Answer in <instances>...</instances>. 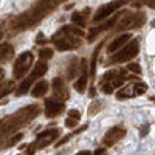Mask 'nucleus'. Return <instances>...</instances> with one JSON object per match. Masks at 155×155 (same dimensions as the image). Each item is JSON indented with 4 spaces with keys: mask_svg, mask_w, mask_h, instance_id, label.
<instances>
[{
    "mask_svg": "<svg viewBox=\"0 0 155 155\" xmlns=\"http://www.w3.org/2000/svg\"><path fill=\"white\" fill-rule=\"evenodd\" d=\"M64 2L65 0H39L27 12H23L17 19H14V22L11 23V31H23L34 27Z\"/></svg>",
    "mask_w": 155,
    "mask_h": 155,
    "instance_id": "f257e3e1",
    "label": "nucleus"
},
{
    "mask_svg": "<svg viewBox=\"0 0 155 155\" xmlns=\"http://www.w3.org/2000/svg\"><path fill=\"white\" fill-rule=\"evenodd\" d=\"M39 112H41V107L36 106V104H31V106H27V107H22L19 112L6 116L3 120H0V138L16 132L19 127L28 124L31 120H34L39 115Z\"/></svg>",
    "mask_w": 155,
    "mask_h": 155,
    "instance_id": "f03ea898",
    "label": "nucleus"
},
{
    "mask_svg": "<svg viewBox=\"0 0 155 155\" xmlns=\"http://www.w3.org/2000/svg\"><path fill=\"white\" fill-rule=\"evenodd\" d=\"M59 135H61V130H59V129H56V127H54V129H48V130L39 134L37 138L28 146V149L25 150V155H34L36 150L44 149V147L50 146L53 141H56V140L59 138Z\"/></svg>",
    "mask_w": 155,
    "mask_h": 155,
    "instance_id": "7ed1b4c3",
    "label": "nucleus"
},
{
    "mask_svg": "<svg viewBox=\"0 0 155 155\" xmlns=\"http://www.w3.org/2000/svg\"><path fill=\"white\" fill-rule=\"evenodd\" d=\"M47 70H48V65H47L45 61L36 62L33 71L30 73V76L27 78V79H23L22 84H19V87H17V90H16V96H22V95H25V93H28L30 88H31V85L34 84V81H37L41 76H44V74L47 73Z\"/></svg>",
    "mask_w": 155,
    "mask_h": 155,
    "instance_id": "20e7f679",
    "label": "nucleus"
},
{
    "mask_svg": "<svg viewBox=\"0 0 155 155\" xmlns=\"http://www.w3.org/2000/svg\"><path fill=\"white\" fill-rule=\"evenodd\" d=\"M53 42H54V47L59 51H67V50H73V48L81 47V37L73 36L62 28L53 36Z\"/></svg>",
    "mask_w": 155,
    "mask_h": 155,
    "instance_id": "39448f33",
    "label": "nucleus"
},
{
    "mask_svg": "<svg viewBox=\"0 0 155 155\" xmlns=\"http://www.w3.org/2000/svg\"><path fill=\"white\" fill-rule=\"evenodd\" d=\"M31 65H33V53L31 51H23L22 54L16 58V62L12 65V78L14 79H22L30 71Z\"/></svg>",
    "mask_w": 155,
    "mask_h": 155,
    "instance_id": "423d86ee",
    "label": "nucleus"
},
{
    "mask_svg": "<svg viewBox=\"0 0 155 155\" xmlns=\"http://www.w3.org/2000/svg\"><path fill=\"white\" fill-rule=\"evenodd\" d=\"M138 51H140V42H138V39H132L129 44H126L121 50H118V53H115V56L112 58L113 62H127V61H130L134 59L137 54H138Z\"/></svg>",
    "mask_w": 155,
    "mask_h": 155,
    "instance_id": "0eeeda50",
    "label": "nucleus"
},
{
    "mask_svg": "<svg viewBox=\"0 0 155 155\" xmlns=\"http://www.w3.org/2000/svg\"><path fill=\"white\" fill-rule=\"evenodd\" d=\"M146 20V14L144 12H129L126 17H123L120 20L118 30H132V28H138L144 23Z\"/></svg>",
    "mask_w": 155,
    "mask_h": 155,
    "instance_id": "6e6552de",
    "label": "nucleus"
},
{
    "mask_svg": "<svg viewBox=\"0 0 155 155\" xmlns=\"http://www.w3.org/2000/svg\"><path fill=\"white\" fill-rule=\"evenodd\" d=\"M126 2L127 0H113V2H110V3H106V5L99 6L96 14L93 16V22H101L102 19H107L110 14H113L115 11H118L123 5H126Z\"/></svg>",
    "mask_w": 155,
    "mask_h": 155,
    "instance_id": "1a4fd4ad",
    "label": "nucleus"
},
{
    "mask_svg": "<svg viewBox=\"0 0 155 155\" xmlns=\"http://www.w3.org/2000/svg\"><path fill=\"white\" fill-rule=\"evenodd\" d=\"M65 109V102L64 101H59L56 98H50V99H45V115L48 118H56L58 115H61Z\"/></svg>",
    "mask_w": 155,
    "mask_h": 155,
    "instance_id": "9d476101",
    "label": "nucleus"
},
{
    "mask_svg": "<svg viewBox=\"0 0 155 155\" xmlns=\"http://www.w3.org/2000/svg\"><path fill=\"white\" fill-rule=\"evenodd\" d=\"M126 135V130L123 127H113V129H110V130L106 134V137L102 138V143H104L106 146H112V144H115L116 141H120L123 137Z\"/></svg>",
    "mask_w": 155,
    "mask_h": 155,
    "instance_id": "9b49d317",
    "label": "nucleus"
},
{
    "mask_svg": "<svg viewBox=\"0 0 155 155\" xmlns=\"http://www.w3.org/2000/svg\"><path fill=\"white\" fill-rule=\"evenodd\" d=\"M118 19H120V14H118V16H115L113 19H110V20H109V22H106V23H102V25H98V27H95V28H90L87 39H88L90 42H92V41H95V37H96L98 34H101L102 31H106V30H110L112 27H115V23L118 22Z\"/></svg>",
    "mask_w": 155,
    "mask_h": 155,
    "instance_id": "f8f14e48",
    "label": "nucleus"
},
{
    "mask_svg": "<svg viewBox=\"0 0 155 155\" xmlns=\"http://www.w3.org/2000/svg\"><path fill=\"white\" fill-rule=\"evenodd\" d=\"M132 41V34H129V33H124V34H120L118 37H115L113 41L109 44V47H107V51L109 53H115V51H118V50H121L126 44H129Z\"/></svg>",
    "mask_w": 155,
    "mask_h": 155,
    "instance_id": "ddd939ff",
    "label": "nucleus"
},
{
    "mask_svg": "<svg viewBox=\"0 0 155 155\" xmlns=\"http://www.w3.org/2000/svg\"><path fill=\"white\" fill-rule=\"evenodd\" d=\"M53 92H54L53 98H56L59 101L65 102V99L68 98L67 87H65V84H64V81L61 79V78H54V79H53Z\"/></svg>",
    "mask_w": 155,
    "mask_h": 155,
    "instance_id": "4468645a",
    "label": "nucleus"
},
{
    "mask_svg": "<svg viewBox=\"0 0 155 155\" xmlns=\"http://www.w3.org/2000/svg\"><path fill=\"white\" fill-rule=\"evenodd\" d=\"M48 88H50V84H48L47 81H44V79L37 81V82L34 84L33 90H31V96H34V98L45 96V93L48 92Z\"/></svg>",
    "mask_w": 155,
    "mask_h": 155,
    "instance_id": "2eb2a0df",
    "label": "nucleus"
},
{
    "mask_svg": "<svg viewBox=\"0 0 155 155\" xmlns=\"http://www.w3.org/2000/svg\"><path fill=\"white\" fill-rule=\"evenodd\" d=\"M88 14H90V9L88 8H85L84 11H76V12H73L71 14V22L74 23V27H84L85 25V22H87V17H88Z\"/></svg>",
    "mask_w": 155,
    "mask_h": 155,
    "instance_id": "dca6fc26",
    "label": "nucleus"
},
{
    "mask_svg": "<svg viewBox=\"0 0 155 155\" xmlns=\"http://www.w3.org/2000/svg\"><path fill=\"white\" fill-rule=\"evenodd\" d=\"M12 53H14V48H12L11 44H0V62H6Z\"/></svg>",
    "mask_w": 155,
    "mask_h": 155,
    "instance_id": "f3484780",
    "label": "nucleus"
},
{
    "mask_svg": "<svg viewBox=\"0 0 155 155\" xmlns=\"http://www.w3.org/2000/svg\"><path fill=\"white\" fill-rule=\"evenodd\" d=\"M53 58V48H50V47H44L39 50V59H42V61H47V59H51Z\"/></svg>",
    "mask_w": 155,
    "mask_h": 155,
    "instance_id": "a211bd4d",
    "label": "nucleus"
},
{
    "mask_svg": "<svg viewBox=\"0 0 155 155\" xmlns=\"http://www.w3.org/2000/svg\"><path fill=\"white\" fill-rule=\"evenodd\" d=\"M12 90H16V84H14V81H8V82L5 84V87L2 88V92H0V98L8 96Z\"/></svg>",
    "mask_w": 155,
    "mask_h": 155,
    "instance_id": "6ab92c4d",
    "label": "nucleus"
},
{
    "mask_svg": "<svg viewBox=\"0 0 155 155\" xmlns=\"http://www.w3.org/2000/svg\"><path fill=\"white\" fill-rule=\"evenodd\" d=\"M146 90H147V85H146V84H143V82H137V84H134L132 95H135V96L143 95V93H146Z\"/></svg>",
    "mask_w": 155,
    "mask_h": 155,
    "instance_id": "aec40b11",
    "label": "nucleus"
},
{
    "mask_svg": "<svg viewBox=\"0 0 155 155\" xmlns=\"http://www.w3.org/2000/svg\"><path fill=\"white\" fill-rule=\"evenodd\" d=\"M79 70V64H78V59L76 58H71V64L68 67V78H74L76 71Z\"/></svg>",
    "mask_w": 155,
    "mask_h": 155,
    "instance_id": "412c9836",
    "label": "nucleus"
},
{
    "mask_svg": "<svg viewBox=\"0 0 155 155\" xmlns=\"http://www.w3.org/2000/svg\"><path fill=\"white\" fill-rule=\"evenodd\" d=\"M22 138H23V134H16V135H12V137L9 138V141L6 143V147H12L14 144H17Z\"/></svg>",
    "mask_w": 155,
    "mask_h": 155,
    "instance_id": "4be33fe9",
    "label": "nucleus"
},
{
    "mask_svg": "<svg viewBox=\"0 0 155 155\" xmlns=\"http://www.w3.org/2000/svg\"><path fill=\"white\" fill-rule=\"evenodd\" d=\"M101 90H102L104 93H107V95L113 93V87H112L109 82H102V81H101Z\"/></svg>",
    "mask_w": 155,
    "mask_h": 155,
    "instance_id": "5701e85b",
    "label": "nucleus"
},
{
    "mask_svg": "<svg viewBox=\"0 0 155 155\" xmlns=\"http://www.w3.org/2000/svg\"><path fill=\"white\" fill-rule=\"evenodd\" d=\"M127 70L129 71H134V73H141V67H140V64H129L127 65Z\"/></svg>",
    "mask_w": 155,
    "mask_h": 155,
    "instance_id": "b1692460",
    "label": "nucleus"
},
{
    "mask_svg": "<svg viewBox=\"0 0 155 155\" xmlns=\"http://www.w3.org/2000/svg\"><path fill=\"white\" fill-rule=\"evenodd\" d=\"M78 120H73V118H67V121H65V127H68V129H74L76 126H78Z\"/></svg>",
    "mask_w": 155,
    "mask_h": 155,
    "instance_id": "393cba45",
    "label": "nucleus"
},
{
    "mask_svg": "<svg viewBox=\"0 0 155 155\" xmlns=\"http://www.w3.org/2000/svg\"><path fill=\"white\" fill-rule=\"evenodd\" d=\"M68 118H73V120H78L79 121V118H81V113H79V110H68Z\"/></svg>",
    "mask_w": 155,
    "mask_h": 155,
    "instance_id": "a878e982",
    "label": "nucleus"
},
{
    "mask_svg": "<svg viewBox=\"0 0 155 155\" xmlns=\"http://www.w3.org/2000/svg\"><path fill=\"white\" fill-rule=\"evenodd\" d=\"M104 152H106L104 149L99 147V149H96V150H95V153H93V155H104Z\"/></svg>",
    "mask_w": 155,
    "mask_h": 155,
    "instance_id": "bb28decb",
    "label": "nucleus"
},
{
    "mask_svg": "<svg viewBox=\"0 0 155 155\" xmlns=\"http://www.w3.org/2000/svg\"><path fill=\"white\" fill-rule=\"evenodd\" d=\"M76 155H92V153H90V150H81V152H78Z\"/></svg>",
    "mask_w": 155,
    "mask_h": 155,
    "instance_id": "cd10ccee",
    "label": "nucleus"
},
{
    "mask_svg": "<svg viewBox=\"0 0 155 155\" xmlns=\"http://www.w3.org/2000/svg\"><path fill=\"white\" fill-rule=\"evenodd\" d=\"M3 37V31H2V28H0V39Z\"/></svg>",
    "mask_w": 155,
    "mask_h": 155,
    "instance_id": "c85d7f7f",
    "label": "nucleus"
},
{
    "mask_svg": "<svg viewBox=\"0 0 155 155\" xmlns=\"http://www.w3.org/2000/svg\"><path fill=\"white\" fill-rule=\"evenodd\" d=\"M3 73H5V71H3L2 68H0V78H2V76H3Z\"/></svg>",
    "mask_w": 155,
    "mask_h": 155,
    "instance_id": "c756f323",
    "label": "nucleus"
},
{
    "mask_svg": "<svg viewBox=\"0 0 155 155\" xmlns=\"http://www.w3.org/2000/svg\"><path fill=\"white\" fill-rule=\"evenodd\" d=\"M152 27H153V28H155V20H153V22H152Z\"/></svg>",
    "mask_w": 155,
    "mask_h": 155,
    "instance_id": "7c9ffc66",
    "label": "nucleus"
},
{
    "mask_svg": "<svg viewBox=\"0 0 155 155\" xmlns=\"http://www.w3.org/2000/svg\"><path fill=\"white\" fill-rule=\"evenodd\" d=\"M150 5H152V8H155V5H153V3H150Z\"/></svg>",
    "mask_w": 155,
    "mask_h": 155,
    "instance_id": "2f4dec72",
    "label": "nucleus"
}]
</instances>
